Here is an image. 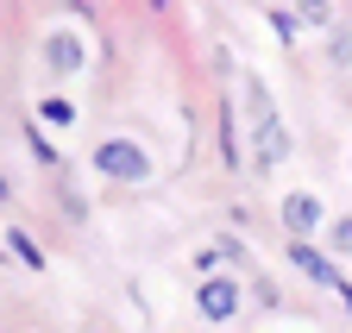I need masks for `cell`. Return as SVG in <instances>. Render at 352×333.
<instances>
[{
    "instance_id": "obj_10",
    "label": "cell",
    "mask_w": 352,
    "mask_h": 333,
    "mask_svg": "<svg viewBox=\"0 0 352 333\" xmlns=\"http://www.w3.org/2000/svg\"><path fill=\"white\" fill-rule=\"evenodd\" d=\"M220 151H227V170H239V163H245V151H239V119H233L227 107H220Z\"/></svg>"
},
{
    "instance_id": "obj_4",
    "label": "cell",
    "mask_w": 352,
    "mask_h": 333,
    "mask_svg": "<svg viewBox=\"0 0 352 333\" xmlns=\"http://www.w3.org/2000/svg\"><path fill=\"white\" fill-rule=\"evenodd\" d=\"M195 314L201 321H214V327H227V321H239V277H201L195 283Z\"/></svg>"
},
{
    "instance_id": "obj_13",
    "label": "cell",
    "mask_w": 352,
    "mask_h": 333,
    "mask_svg": "<svg viewBox=\"0 0 352 333\" xmlns=\"http://www.w3.org/2000/svg\"><path fill=\"white\" fill-rule=\"evenodd\" d=\"M271 32L283 38V45H296V32H302V19H296V13H271Z\"/></svg>"
},
{
    "instance_id": "obj_14",
    "label": "cell",
    "mask_w": 352,
    "mask_h": 333,
    "mask_svg": "<svg viewBox=\"0 0 352 333\" xmlns=\"http://www.w3.org/2000/svg\"><path fill=\"white\" fill-rule=\"evenodd\" d=\"M252 302H258V308H277V283L258 277V283H252Z\"/></svg>"
},
{
    "instance_id": "obj_5",
    "label": "cell",
    "mask_w": 352,
    "mask_h": 333,
    "mask_svg": "<svg viewBox=\"0 0 352 333\" xmlns=\"http://www.w3.org/2000/svg\"><path fill=\"white\" fill-rule=\"evenodd\" d=\"M289 264L315 283V289H340L346 283V271L333 264V252H321V245H308V239H289Z\"/></svg>"
},
{
    "instance_id": "obj_6",
    "label": "cell",
    "mask_w": 352,
    "mask_h": 333,
    "mask_svg": "<svg viewBox=\"0 0 352 333\" xmlns=\"http://www.w3.org/2000/svg\"><path fill=\"white\" fill-rule=\"evenodd\" d=\"M233 264H245V252H239L233 239H214V245H201V252H195V271H201V277H220V271L233 277Z\"/></svg>"
},
{
    "instance_id": "obj_3",
    "label": "cell",
    "mask_w": 352,
    "mask_h": 333,
    "mask_svg": "<svg viewBox=\"0 0 352 333\" xmlns=\"http://www.w3.org/2000/svg\"><path fill=\"white\" fill-rule=\"evenodd\" d=\"M277 220H283V233H289V239H315V233L327 227V207H321V195H315V189H289V195L277 201Z\"/></svg>"
},
{
    "instance_id": "obj_11",
    "label": "cell",
    "mask_w": 352,
    "mask_h": 333,
    "mask_svg": "<svg viewBox=\"0 0 352 333\" xmlns=\"http://www.w3.org/2000/svg\"><path fill=\"white\" fill-rule=\"evenodd\" d=\"M296 19H302L308 32H327V25H333V0H296Z\"/></svg>"
},
{
    "instance_id": "obj_9",
    "label": "cell",
    "mask_w": 352,
    "mask_h": 333,
    "mask_svg": "<svg viewBox=\"0 0 352 333\" xmlns=\"http://www.w3.org/2000/svg\"><path fill=\"white\" fill-rule=\"evenodd\" d=\"M7 252H13L25 271H44V252H38V239H32V233H19V227H7Z\"/></svg>"
},
{
    "instance_id": "obj_1",
    "label": "cell",
    "mask_w": 352,
    "mask_h": 333,
    "mask_svg": "<svg viewBox=\"0 0 352 333\" xmlns=\"http://www.w3.org/2000/svg\"><path fill=\"white\" fill-rule=\"evenodd\" d=\"M245 133H252V170H258V176L283 170V157H289V126L277 119V101H271V89H264L258 76H245Z\"/></svg>"
},
{
    "instance_id": "obj_17",
    "label": "cell",
    "mask_w": 352,
    "mask_h": 333,
    "mask_svg": "<svg viewBox=\"0 0 352 333\" xmlns=\"http://www.w3.org/2000/svg\"><path fill=\"white\" fill-rule=\"evenodd\" d=\"M7 201H13V183H7V176H0V207H7Z\"/></svg>"
},
{
    "instance_id": "obj_8",
    "label": "cell",
    "mask_w": 352,
    "mask_h": 333,
    "mask_svg": "<svg viewBox=\"0 0 352 333\" xmlns=\"http://www.w3.org/2000/svg\"><path fill=\"white\" fill-rule=\"evenodd\" d=\"M38 126H57V133H69V126H76V101H63V95L38 101Z\"/></svg>"
},
{
    "instance_id": "obj_2",
    "label": "cell",
    "mask_w": 352,
    "mask_h": 333,
    "mask_svg": "<svg viewBox=\"0 0 352 333\" xmlns=\"http://www.w3.org/2000/svg\"><path fill=\"white\" fill-rule=\"evenodd\" d=\"M95 170H101L107 183H120V189H139V183L157 176V163H151V151H145L139 139H101V145H95Z\"/></svg>"
},
{
    "instance_id": "obj_12",
    "label": "cell",
    "mask_w": 352,
    "mask_h": 333,
    "mask_svg": "<svg viewBox=\"0 0 352 333\" xmlns=\"http://www.w3.org/2000/svg\"><path fill=\"white\" fill-rule=\"evenodd\" d=\"M327 252L333 258H352V214H333L327 220Z\"/></svg>"
},
{
    "instance_id": "obj_7",
    "label": "cell",
    "mask_w": 352,
    "mask_h": 333,
    "mask_svg": "<svg viewBox=\"0 0 352 333\" xmlns=\"http://www.w3.org/2000/svg\"><path fill=\"white\" fill-rule=\"evenodd\" d=\"M44 69H51V76H76L82 69V45L63 38V32H51V38H44Z\"/></svg>"
},
{
    "instance_id": "obj_15",
    "label": "cell",
    "mask_w": 352,
    "mask_h": 333,
    "mask_svg": "<svg viewBox=\"0 0 352 333\" xmlns=\"http://www.w3.org/2000/svg\"><path fill=\"white\" fill-rule=\"evenodd\" d=\"M333 63H352V32H346V25L333 32Z\"/></svg>"
},
{
    "instance_id": "obj_18",
    "label": "cell",
    "mask_w": 352,
    "mask_h": 333,
    "mask_svg": "<svg viewBox=\"0 0 352 333\" xmlns=\"http://www.w3.org/2000/svg\"><path fill=\"white\" fill-rule=\"evenodd\" d=\"M151 7H157V13H164V7H170V0H151Z\"/></svg>"
},
{
    "instance_id": "obj_16",
    "label": "cell",
    "mask_w": 352,
    "mask_h": 333,
    "mask_svg": "<svg viewBox=\"0 0 352 333\" xmlns=\"http://www.w3.org/2000/svg\"><path fill=\"white\" fill-rule=\"evenodd\" d=\"M333 296H340V302H346V314H352V283H340V289H333Z\"/></svg>"
}]
</instances>
